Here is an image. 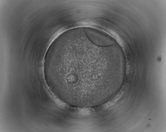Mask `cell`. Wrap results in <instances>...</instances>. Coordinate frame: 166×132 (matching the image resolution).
I'll list each match as a JSON object with an SVG mask.
<instances>
[{"instance_id":"obj_1","label":"cell","mask_w":166,"mask_h":132,"mask_svg":"<svg viewBox=\"0 0 166 132\" xmlns=\"http://www.w3.org/2000/svg\"><path fill=\"white\" fill-rule=\"evenodd\" d=\"M101 58L96 50L86 47L64 49L54 54L46 66L64 102L87 103L96 98L99 78L94 64Z\"/></svg>"},{"instance_id":"obj_2","label":"cell","mask_w":166,"mask_h":132,"mask_svg":"<svg viewBox=\"0 0 166 132\" xmlns=\"http://www.w3.org/2000/svg\"><path fill=\"white\" fill-rule=\"evenodd\" d=\"M83 28L89 40L98 46L107 47L116 43V40L112 37L103 31L89 27H84Z\"/></svg>"}]
</instances>
